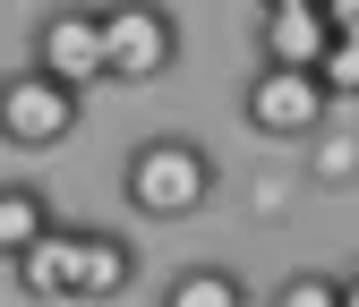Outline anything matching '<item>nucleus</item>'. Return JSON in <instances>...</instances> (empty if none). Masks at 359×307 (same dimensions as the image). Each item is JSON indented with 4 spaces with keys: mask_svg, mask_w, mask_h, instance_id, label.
<instances>
[{
    "mask_svg": "<svg viewBox=\"0 0 359 307\" xmlns=\"http://www.w3.org/2000/svg\"><path fill=\"white\" fill-rule=\"evenodd\" d=\"M214 188H222L214 145L205 137H180V128L137 137L128 162H120V197H128V213H146V222H189L197 205H214Z\"/></svg>",
    "mask_w": 359,
    "mask_h": 307,
    "instance_id": "f257e3e1",
    "label": "nucleus"
},
{
    "mask_svg": "<svg viewBox=\"0 0 359 307\" xmlns=\"http://www.w3.org/2000/svg\"><path fill=\"white\" fill-rule=\"evenodd\" d=\"M77 120H86V94H69V85L34 77V69H9V77H0V145L52 154V145L77 137Z\"/></svg>",
    "mask_w": 359,
    "mask_h": 307,
    "instance_id": "f03ea898",
    "label": "nucleus"
},
{
    "mask_svg": "<svg viewBox=\"0 0 359 307\" xmlns=\"http://www.w3.org/2000/svg\"><path fill=\"white\" fill-rule=\"evenodd\" d=\"M26 69L69 85V94L103 85V9H43L26 34Z\"/></svg>",
    "mask_w": 359,
    "mask_h": 307,
    "instance_id": "7ed1b4c3",
    "label": "nucleus"
},
{
    "mask_svg": "<svg viewBox=\"0 0 359 307\" xmlns=\"http://www.w3.org/2000/svg\"><path fill=\"white\" fill-rule=\"evenodd\" d=\"M180 60L171 9H103V85H154Z\"/></svg>",
    "mask_w": 359,
    "mask_h": 307,
    "instance_id": "20e7f679",
    "label": "nucleus"
},
{
    "mask_svg": "<svg viewBox=\"0 0 359 307\" xmlns=\"http://www.w3.org/2000/svg\"><path fill=\"white\" fill-rule=\"evenodd\" d=\"M325 85L317 77H291V69H257L248 77V94H240V120L257 128V137H274V145H308L325 128Z\"/></svg>",
    "mask_w": 359,
    "mask_h": 307,
    "instance_id": "39448f33",
    "label": "nucleus"
},
{
    "mask_svg": "<svg viewBox=\"0 0 359 307\" xmlns=\"http://www.w3.org/2000/svg\"><path fill=\"white\" fill-rule=\"evenodd\" d=\"M325 52H334L325 0H265V9H257V69L317 77V60H325Z\"/></svg>",
    "mask_w": 359,
    "mask_h": 307,
    "instance_id": "423d86ee",
    "label": "nucleus"
},
{
    "mask_svg": "<svg viewBox=\"0 0 359 307\" xmlns=\"http://www.w3.org/2000/svg\"><path fill=\"white\" fill-rule=\"evenodd\" d=\"M137 273H146V256H137V239H128V231L77 222V299H86V307H103V299H120V290H137Z\"/></svg>",
    "mask_w": 359,
    "mask_h": 307,
    "instance_id": "0eeeda50",
    "label": "nucleus"
},
{
    "mask_svg": "<svg viewBox=\"0 0 359 307\" xmlns=\"http://www.w3.org/2000/svg\"><path fill=\"white\" fill-rule=\"evenodd\" d=\"M9 273H18V290L43 299V307H52V299H77V222H52Z\"/></svg>",
    "mask_w": 359,
    "mask_h": 307,
    "instance_id": "6e6552de",
    "label": "nucleus"
},
{
    "mask_svg": "<svg viewBox=\"0 0 359 307\" xmlns=\"http://www.w3.org/2000/svg\"><path fill=\"white\" fill-rule=\"evenodd\" d=\"M52 222H60V213H52V197H43L34 180H0V265H18Z\"/></svg>",
    "mask_w": 359,
    "mask_h": 307,
    "instance_id": "1a4fd4ad",
    "label": "nucleus"
},
{
    "mask_svg": "<svg viewBox=\"0 0 359 307\" xmlns=\"http://www.w3.org/2000/svg\"><path fill=\"white\" fill-rule=\"evenodd\" d=\"M154 307H248V282L231 265H180Z\"/></svg>",
    "mask_w": 359,
    "mask_h": 307,
    "instance_id": "9d476101",
    "label": "nucleus"
},
{
    "mask_svg": "<svg viewBox=\"0 0 359 307\" xmlns=\"http://www.w3.org/2000/svg\"><path fill=\"white\" fill-rule=\"evenodd\" d=\"M265 307H342V273H283L274 290H265Z\"/></svg>",
    "mask_w": 359,
    "mask_h": 307,
    "instance_id": "9b49d317",
    "label": "nucleus"
},
{
    "mask_svg": "<svg viewBox=\"0 0 359 307\" xmlns=\"http://www.w3.org/2000/svg\"><path fill=\"white\" fill-rule=\"evenodd\" d=\"M317 85H325V103H359V43H334L317 60Z\"/></svg>",
    "mask_w": 359,
    "mask_h": 307,
    "instance_id": "f8f14e48",
    "label": "nucleus"
},
{
    "mask_svg": "<svg viewBox=\"0 0 359 307\" xmlns=\"http://www.w3.org/2000/svg\"><path fill=\"white\" fill-rule=\"evenodd\" d=\"M325 26H334V43H359V0H325Z\"/></svg>",
    "mask_w": 359,
    "mask_h": 307,
    "instance_id": "ddd939ff",
    "label": "nucleus"
},
{
    "mask_svg": "<svg viewBox=\"0 0 359 307\" xmlns=\"http://www.w3.org/2000/svg\"><path fill=\"white\" fill-rule=\"evenodd\" d=\"M342 307H359V265H351V273H342Z\"/></svg>",
    "mask_w": 359,
    "mask_h": 307,
    "instance_id": "4468645a",
    "label": "nucleus"
}]
</instances>
